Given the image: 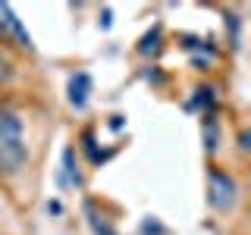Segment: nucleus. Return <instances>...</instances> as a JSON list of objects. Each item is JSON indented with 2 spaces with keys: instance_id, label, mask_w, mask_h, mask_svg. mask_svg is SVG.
<instances>
[{
  "instance_id": "obj_1",
  "label": "nucleus",
  "mask_w": 251,
  "mask_h": 235,
  "mask_svg": "<svg viewBox=\"0 0 251 235\" xmlns=\"http://www.w3.org/2000/svg\"><path fill=\"white\" fill-rule=\"evenodd\" d=\"M28 163V147H25V125L19 113L0 110V179L10 182L16 179Z\"/></svg>"
},
{
  "instance_id": "obj_2",
  "label": "nucleus",
  "mask_w": 251,
  "mask_h": 235,
  "mask_svg": "<svg viewBox=\"0 0 251 235\" xmlns=\"http://www.w3.org/2000/svg\"><path fill=\"white\" fill-rule=\"evenodd\" d=\"M239 201V185L226 169L210 166L207 169V204L217 210V213H229Z\"/></svg>"
},
{
  "instance_id": "obj_3",
  "label": "nucleus",
  "mask_w": 251,
  "mask_h": 235,
  "mask_svg": "<svg viewBox=\"0 0 251 235\" xmlns=\"http://www.w3.org/2000/svg\"><path fill=\"white\" fill-rule=\"evenodd\" d=\"M88 94H91V75L88 72H75L69 78V104L75 110H82L88 104Z\"/></svg>"
},
{
  "instance_id": "obj_4",
  "label": "nucleus",
  "mask_w": 251,
  "mask_h": 235,
  "mask_svg": "<svg viewBox=\"0 0 251 235\" xmlns=\"http://www.w3.org/2000/svg\"><path fill=\"white\" fill-rule=\"evenodd\" d=\"M0 16H3V22H6V28H10V31H13V38H16V41H19L22 47H28V50H31V38H28V31H25V28H22V22H19V19H16V13H13V6H10V3H0Z\"/></svg>"
},
{
  "instance_id": "obj_5",
  "label": "nucleus",
  "mask_w": 251,
  "mask_h": 235,
  "mask_svg": "<svg viewBox=\"0 0 251 235\" xmlns=\"http://www.w3.org/2000/svg\"><path fill=\"white\" fill-rule=\"evenodd\" d=\"M63 169H66V182H69V185H82V169H78L75 147H73V144L63 151Z\"/></svg>"
},
{
  "instance_id": "obj_6",
  "label": "nucleus",
  "mask_w": 251,
  "mask_h": 235,
  "mask_svg": "<svg viewBox=\"0 0 251 235\" xmlns=\"http://www.w3.org/2000/svg\"><path fill=\"white\" fill-rule=\"evenodd\" d=\"M204 144H207V151H217V144H220V132H217L214 116H204Z\"/></svg>"
},
{
  "instance_id": "obj_7",
  "label": "nucleus",
  "mask_w": 251,
  "mask_h": 235,
  "mask_svg": "<svg viewBox=\"0 0 251 235\" xmlns=\"http://www.w3.org/2000/svg\"><path fill=\"white\" fill-rule=\"evenodd\" d=\"M13 78V60H10V53L0 47V85H6Z\"/></svg>"
},
{
  "instance_id": "obj_8",
  "label": "nucleus",
  "mask_w": 251,
  "mask_h": 235,
  "mask_svg": "<svg viewBox=\"0 0 251 235\" xmlns=\"http://www.w3.org/2000/svg\"><path fill=\"white\" fill-rule=\"evenodd\" d=\"M198 104L214 107L217 104V88H198Z\"/></svg>"
},
{
  "instance_id": "obj_9",
  "label": "nucleus",
  "mask_w": 251,
  "mask_h": 235,
  "mask_svg": "<svg viewBox=\"0 0 251 235\" xmlns=\"http://www.w3.org/2000/svg\"><path fill=\"white\" fill-rule=\"evenodd\" d=\"M0 44H10V35H6V22L0 19Z\"/></svg>"
}]
</instances>
